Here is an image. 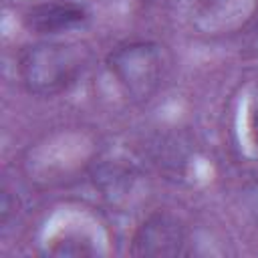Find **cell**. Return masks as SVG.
I'll use <instances>...</instances> for the list:
<instances>
[{
    "label": "cell",
    "mask_w": 258,
    "mask_h": 258,
    "mask_svg": "<svg viewBox=\"0 0 258 258\" xmlns=\"http://www.w3.org/2000/svg\"><path fill=\"white\" fill-rule=\"evenodd\" d=\"M83 71L79 46L67 42H34L18 56V77L30 95L52 97L67 91Z\"/></svg>",
    "instance_id": "obj_1"
},
{
    "label": "cell",
    "mask_w": 258,
    "mask_h": 258,
    "mask_svg": "<svg viewBox=\"0 0 258 258\" xmlns=\"http://www.w3.org/2000/svg\"><path fill=\"white\" fill-rule=\"evenodd\" d=\"M107 67L133 103H145L159 91L165 62L159 44L133 40L113 48L107 56Z\"/></svg>",
    "instance_id": "obj_2"
},
{
    "label": "cell",
    "mask_w": 258,
    "mask_h": 258,
    "mask_svg": "<svg viewBox=\"0 0 258 258\" xmlns=\"http://www.w3.org/2000/svg\"><path fill=\"white\" fill-rule=\"evenodd\" d=\"M187 232L181 220L167 212H155L147 216L135 230L131 240L133 256H179L185 252Z\"/></svg>",
    "instance_id": "obj_3"
},
{
    "label": "cell",
    "mask_w": 258,
    "mask_h": 258,
    "mask_svg": "<svg viewBox=\"0 0 258 258\" xmlns=\"http://www.w3.org/2000/svg\"><path fill=\"white\" fill-rule=\"evenodd\" d=\"M252 135H254V143H256V147H258V107H256V111L252 113Z\"/></svg>",
    "instance_id": "obj_6"
},
{
    "label": "cell",
    "mask_w": 258,
    "mask_h": 258,
    "mask_svg": "<svg viewBox=\"0 0 258 258\" xmlns=\"http://www.w3.org/2000/svg\"><path fill=\"white\" fill-rule=\"evenodd\" d=\"M244 204L252 214V218L258 222V177L244 187Z\"/></svg>",
    "instance_id": "obj_5"
},
{
    "label": "cell",
    "mask_w": 258,
    "mask_h": 258,
    "mask_svg": "<svg viewBox=\"0 0 258 258\" xmlns=\"http://www.w3.org/2000/svg\"><path fill=\"white\" fill-rule=\"evenodd\" d=\"M24 26L36 34H58L81 26L87 20V12L75 2H42L28 8L22 16Z\"/></svg>",
    "instance_id": "obj_4"
}]
</instances>
